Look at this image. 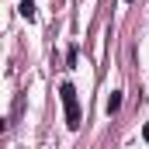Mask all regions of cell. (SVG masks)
Instances as JSON below:
<instances>
[{
  "instance_id": "3957f363",
  "label": "cell",
  "mask_w": 149,
  "mask_h": 149,
  "mask_svg": "<svg viewBox=\"0 0 149 149\" xmlns=\"http://www.w3.org/2000/svg\"><path fill=\"white\" fill-rule=\"evenodd\" d=\"M118 108H121V94L114 90L111 97H108V114H114V111H118Z\"/></svg>"
},
{
  "instance_id": "7a4b0ae2",
  "label": "cell",
  "mask_w": 149,
  "mask_h": 149,
  "mask_svg": "<svg viewBox=\"0 0 149 149\" xmlns=\"http://www.w3.org/2000/svg\"><path fill=\"white\" fill-rule=\"evenodd\" d=\"M17 10H21V17H24V21H35L38 14H35V3H31V0H21V7H17Z\"/></svg>"
},
{
  "instance_id": "6da1fadb",
  "label": "cell",
  "mask_w": 149,
  "mask_h": 149,
  "mask_svg": "<svg viewBox=\"0 0 149 149\" xmlns=\"http://www.w3.org/2000/svg\"><path fill=\"white\" fill-rule=\"evenodd\" d=\"M59 101L66 108V125L76 132L80 128V101H76V87L73 83H59Z\"/></svg>"
}]
</instances>
